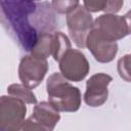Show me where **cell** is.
Instances as JSON below:
<instances>
[{
	"label": "cell",
	"instance_id": "19",
	"mask_svg": "<svg viewBox=\"0 0 131 131\" xmlns=\"http://www.w3.org/2000/svg\"><path fill=\"white\" fill-rule=\"evenodd\" d=\"M34 1H41V0H34Z\"/></svg>",
	"mask_w": 131,
	"mask_h": 131
},
{
	"label": "cell",
	"instance_id": "16",
	"mask_svg": "<svg viewBox=\"0 0 131 131\" xmlns=\"http://www.w3.org/2000/svg\"><path fill=\"white\" fill-rule=\"evenodd\" d=\"M117 71L121 79L131 83V54H125L117 62Z\"/></svg>",
	"mask_w": 131,
	"mask_h": 131
},
{
	"label": "cell",
	"instance_id": "5",
	"mask_svg": "<svg viewBox=\"0 0 131 131\" xmlns=\"http://www.w3.org/2000/svg\"><path fill=\"white\" fill-rule=\"evenodd\" d=\"M57 62L62 76L71 82L84 80L90 70L87 57L79 49H68Z\"/></svg>",
	"mask_w": 131,
	"mask_h": 131
},
{
	"label": "cell",
	"instance_id": "3",
	"mask_svg": "<svg viewBox=\"0 0 131 131\" xmlns=\"http://www.w3.org/2000/svg\"><path fill=\"white\" fill-rule=\"evenodd\" d=\"M26 102L11 95L0 97V130L17 131L26 121Z\"/></svg>",
	"mask_w": 131,
	"mask_h": 131
},
{
	"label": "cell",
	"instance_id": "10",
	"mask_svg": "<svg viewBox=\"0 0 131 131\" xmlns=\"http://www.w3.org/2000/svg\"><path fill=\"white\" fill-rule=\"evenodd\" d=\"M93 29L114 41L121 40L129 35L124 15H118L117 13H103L99 15L94 19Z\"/></svg>",
	"mask_w": 131,
	"mask_h": 131
},
{
	"label": "cell",
	"instance_id": "13",
	"mask_svg": "<svg viewBox=\"0 0 131 131\" xmlns=\"http://www.w3.org/2000/svg\"><path fill=\"white\" fill-rule=\"evenodd\" d=\"M53 50V33H42L39 34L38 40L31 53L40 57L47 59L52 56Z\"/></svg>",
	"mask_w": 131,
	"mask_h": 131
},
{
	"label": "cell",
	"instance_id": "7",
	"mask_svg": "<svg viewBox=\"0 0 131 131\" xmlns=\"http://www.w3.org/2000/svg\"><path fill=\"white\" fill-rule=\"evenodd\" d=\"M48 72V61L32 53L25 55L18 64V77L27 87L34 89L44 80Z\"/></svg>",
	"mask_w": 131,
	"mask_h": 131
},
{
	"label": "cell",
	"instance_id": "17",
	"mask_svg": "<svg viewBox=\"0 0 131 131\" xmlns=\"http://www.w3.org/2000/svg\"><path fill=\"white\" fill-rule=\"evenodd\" d=\"M79 0H52L51 6L57 14H68L78 7Z\"/></svg>",
	"mask_w": 131,
	"mask_h": 131
},
{
	"label": "cell",
	"instance_id": "14",
	"mask_svg": "<svg viewBox=\"0 0 131 131\" xmlns=\"http://www.w3.org/2000/svg\"><path fill=\"white\" fill-rule=\"evenodd\" d=\"M7 93L11 96L17 97L21 100H24L28 104H36L37 103V98L36 95L33 93L32 89L27 87L26 85L14 83L8 86L7 88Z\"/></svg>",
	"mask_w": 131,
	"mask_h": 131
},
{
	"label": "cell",
	"instance_id": "8",
	"mask_svg": "<svg viewBox=\"0 0 131 131\" xmlns=\"http://www.w3.org/2000/svg\"><path fill=\"white\" fill-rule=\"evenodd\" d=\"M86 47L91 52L95 60L101 63L113 61L119 49L117 41L104 37L93 28L87 36Z\"/></svg>",
	"mask_w": 131,
	"mask_h": 131
},
{
	"label": "cell",
	"instance_id": "4",
	"mask_svg": "<svg viewBox=\"0 0 131 131\" xmlns=\"http://www.w3.org/2000/svg\"><path fill=\"white\" fill-rule=\"evenodd\" d=\"M66 21L72 41H74L78 48H85L87 36L94 24L91 12L88 11L84 5H79L67 14Z\"/></svg>",
	"mask_w": 131,
	"mask_h": 131
},
{
	"label": "cell",
	"instance_id": "2",
	"mask_svg": "<svg viewBox=\"0 0 131 131\" xmlns=\"http://www.w3.org/2000/svg\"><path fill=\"white\" fill-rule=\"evenodd\" d=\"M66 79L61 73L51 74L46 82L48 101L59 112H77L82 102L81 91Z\"/></svg>",
	"mask_w": 131,
	"mask_h": 131
},
{
	"label": "cell",
	"instance_id": "15",
	"mask_svg": "<svg viewBox=\"0 0 131 131\" xmlns=\"http://www.w3.org/2000/svg\"><path fill=\"white\" fill-rule=\"evenodd\" d=\"M70 48H72V43L69 37L62 32H53V59L55 61H58L62 54Z\"/></svg>",
	"mask_w": 131,
	"mask_h": 131
},
{
	"label": "cell",
	"instance_id": "11",
	"mask_svg": "<svg viewBox=\"0 0 131 131\" xmlns=\"http://www.w3.org/2000/svg\"><path fill=\"white\" fill-rule=\"evenodd\" d=\"M55 11L50 3L43 1L37 3L36 10L32 14V25L39 34L52 33L57 27Z\"/></svg>",
	"mask_w": 131,
	"mask_h": 131
},
{
	"label": "cell",
	"instance_id": "18",
	"mask_svg": "<svg viewBox=\"0 0 131 131\" xmlns=\"http://www.w3.org/2000/svg\"><path fill=\"white\" fill-rule=\"evenodd\" d=\"M124 18H125V21H126V25H127L128 33L130 35L131 34V10L126 12V14L124 15Z\"/></svg>",
	"mask_w": 131,
	"mask_h": 131
},
{
	"label": "cell",
	"instance_id": "9",
	"mask_svg": "<svg viewBox=\"0 0 131 131\" xmlns=\"http://www.w3.org/2000/svg\"><path fill=\"white\" fill-rule=\"evenodd\" d=\"M113 78L104 73L92 75L86 82L84 101L91 107H98L104 104L108 98V85Z\"/></svg>",
	"mask_w": 131,
	"mask_h": 131
},
{
	"label": "cell",
	"instance_id": "12",
	"mask_svg": "<svg viewBox=\"0 0 131 131\" xmlns=\"http://www.w3.org/2000/svg\"><path fill=\"white\" fill-rule=\"evenodd\" d=\"M83 5L90 12L118 13L124 5V0H83Z\"/></svg>",
	"mask_w": 131,
	"mask_h": 131
},
{
	"label": "cell",
	"instance_id": "6",
	"mask_svg": "<svg viewBox=\"0 0 131 131\" xmlns=\"http://www.w3.org/2000/svg\"><path fill=\"white\" fill-rule=\"evenodd\" d=\"M59 120V111L49 101H41L35 104L31 117L25 121L21 130L52 131Z\"/></svg>",
	"mask_w": 131,
	"mask_h": 131
},
{
	"label": "cell",
	"instance_id": "1",
	"mask_svg": "<svg viewBox=\"0 0 131 131\" xmlns=\"http://www.w3.org/2000/svg\"><path fill=\"white\" fill-rule=\"evenodd\" d=\"M36 7L34 0H1V24L7 34L27 52L32 51L39 37L31 19Z\"/></svg>",
	"mask_w": 131,
	"mask_h": 131
}]
</instances>
